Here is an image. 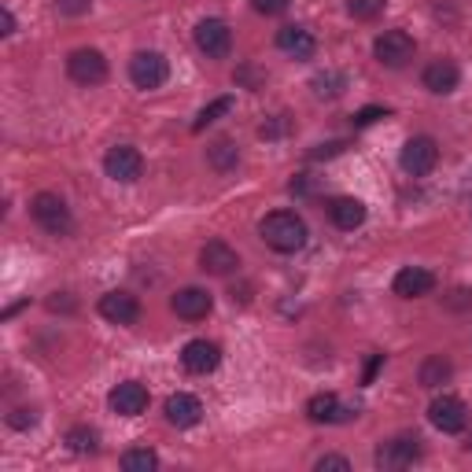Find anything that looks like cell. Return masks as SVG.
<instances>
[{"mask_svg": "<svg viewBox=\"0 0 472 472\" xmlns=\"http://www.w3.org/2000/svg\"><path fill=\"white\" fill-rule=\"evenodd\" d=\"M259 236L273 247V252L292 255V252H300V247L307 244V221L295 211H273V214H266L259 221Z\"/></svg>", "mask_w": 472, "mask_h": 472, "instance_id": "6da1fadb", "label": "cell"}, {"mask_svg": "<svg viewBox=\"0 0 472 472\" xmlns=\"http://www.w3.org/2000/svg\"><path fill=\"white\" fill-rule=\"evenodd\" d=\"M30 214H34V221L44 229V233H52V236H67L70 233V211H67V204L60 200L56 192H37L34 196V204H30Z\"/></svg>", "mask_w": 472, "mask_h": 472, "instance_id": "7a4b0ae2", "label": "cell"}, {"mask_svg": "<svg viewBox=\"0 0 472 472\" xmlns=\"http://www.w3.org/2000/svg\"><path fill=\"white\" fill-rule=\"evenodd\" d=\"M413 52H417V44L406 30H384L377 41H372V56H377V63L391 67V70L406 67L413 60Z\"/></svg>", "mask_w": 472, "mask_h": 472, "instance_id": "3957f363", "label": "cell"}, {"mask_svg": "<svg viewBox=\"0 0 472 472\" xmlns=\"http://www.w3.org/2000/svg\"><path fill=\"white\" fill-rule=\"evenodd\" d=\"M104 170H108V178H111V181H118V185H133V181H140V173H144V159H140L137 148L118 144V148H111V152L104 156Z\"/></svg>", "mask_w": 472, "mask_h": 472, "instance_id": "277c9868", "label": "cell"}, {"mask_svg": "<svg viewBox=\"0 0 472 472\" xmlns=\"http://www.w3.org/2000/svg\"><path fill=\"white\" fill-rule=\"evenodd\" d=\"M130 78H133V85L137 89H159L166 78H170V63H166V56L163 52H137L133 60H130Z\"/></svg>", "mask_w": 472, "mask_h": 472, "instance_id": "5b68a950", "label": "cell"}, {"mask_svg": "<svg viewBox=\"0 0 472 472\" xmlns=\"http://www.w3.org/2000/svg\"><path fill=\"white\" fill-rule=\"evenodd\" d=\"M67 74L78 85H100L108 78V60L96 48H78V52L67 56Z\"/></svg>", "mask_w": 472, "mask_h": 472, "instance_id": "8992f818", "label": "cell"}, {"mask_svg": "<svg viewBox=\"0 0 472 472\" xmlns=\"http://www.w3.org/2000/svg\"><path fill=\"white\" fill-rule=\"evenodd\" d=\"M399 163H403L406 173H413V178H425V173H432L436 163H439V148H436L432 137H410L403 144Z\"/></svg>", "mask_w": 472, "mask_h": 472, "instance_id": "52a82bcc", "label": "cell"}, {"mask_svg": "<svg viewBox=\"0 0 472 472\" xmlns=\"http://www.w3.org/2000/svg\"><path fill=\"white\" fill-rule=\"evenodd\" d=\"M428 420L439 432L458 436L468 425V410L461 399H454V395H439V399H432V406H428Z\"/></svg>", "mask_w": 472, "mask_h": 472, "instance_id": "ba28073f", "label": "cell"}, {"mask_svg": "<svg viewBox=\"0 0 472 472\" xmlns=\"http://www.w3.org/2000/svg\"><path fill=\"white\" fill-rule=\"evenodd\" d=\"M196 44H200L204 56L221 60V56H229V48H233V30L221 19H204L200 27H196Z\"/></svg>", "mask_w": 472, "mask_h": 472, "instance_id": "9c48e42d", "label": "cell"}, {"mask_svg": "<svg viewBox=\"0 0 472 472\" xmlns=\"http://www.w3.org/2000/svg\"><path fill=\"white\" fill-rule=\"evenodd\" d=\"M420 458V439L417 436H399V439H388L380 451H377V465L380 468H410Z\"/></svg>", "mask_w": 472, "mask_h": 472, "instance_id": "30bf717a", "label": "cell"}, {"mask_svg": "<svg viewBox=\"0 0 472 472\" xmlns=\"http://www.w3.org/2000/svg\"><path fill=\"white\" fill-rule=\"evenodd\" d=\"M236 266H240V255L233 252L226 240H207V244L200 247V269L214 273V277H229Z\"/></svg>", "mask_w": 472, "mask_h": 472, "instance_id": "8fae6325", "label": "cell"}, {"mask_svg": "<svg viewBox=\"0 0 472 472\" xmlns=\"http://www.w3.org/2000/svg\"><path fill=\"white\" fill-rule=\"evenodd\" d=\"M218 362H221V351H218V343H211V340H192V343H185V351H181V365L188 372H196V377L214 372Z\"/></svg>", "mask_w": 472, "mask_h": 472, "instance_id": "7c38bea8", "label": "cell"}, {"mask_svg": "<svg viewBox=\"0 0 472 472\" xmlns=\"http://www.w3.org/2000/svg\"><path fill=\"white\" fill-rule=\"evenodd\" d=\"M108 403L118 417H140L148 410V388L137 384V380H126V384H118L111 395H108Z\"/></svg>", "mask_w": 472, "mask_h": 472, "instance_id": "4fadbf2b", "label": "cell"}, {"mask_svg": "<svg viewBox=\"0 0 472 472\" xmlns=\"http://www.w3.org/2000/svg\"><path fill=\"white\" fill-rule=\"evenodd\" d=\"M163 410H166V420L173 428H192V425H200V417H204V403L196 399V395H188V391L170 395Z\"/></svg>", "mask_w": 472, "mask_h": 472, "instance_id": "5bb4252c", "label": "cell"}, {"mask_svg": "<svg viewBox=\"0 0 472 472\" xmlns=\"http://www.w3.org/2000/svg\"><path fill=\"white\" fill-rule=\"evenodd\" d=\"M100 314L111 321V325H133L140 317V303L130 292H108V295H100Z\"/></svg>", "mask_w": 472, "mask_h": 472, "instance_id": "9a60e30c", "label": "cell"}, {"mask_svg": "<svg viewBox=\"0 0 472 472\" xmlns=\"http://www.w3.org/2000/svg\"><path fill=\"white\" fill-rule=\"evenodd\" d=\"M211 307H214V300H211V292H204V288H181V292L170 300V310L178 314V317H185V321L207 317Z\"/></svg>", "mask_w": 472, "mask_h": 472, "instance_id": "2e32d148", "label": "cell"}, {"mask_svg": "<svg viewBox=\"0 0 472 472\" xmlns=\"http://www.w3.org/2000/svg\"><path fill=\"white\" fill-rule=\"evenodd\" d=\"M395 295H403V300H420V295H428L436 288V277L428 269H420V266H406L395 273Z\"/></svg>", "mask_w": 472, "mask_h": 472, "instance_id": "e0dca14e", "label": "cell"}, {"mask_svg": "<svg viewBox=\"0 0 472 472\" xmlns=\"http://www.w3.org/2000/svg\"><path fill=\"white\" fill-rule=\"evenodd\" d=\"M425 89L428 92H436V96H446V92H454L458 89V82H461V70H458V63L454 60H436V63H428L425 67Z\"/></svg>", "mask_w": 472, "mask_h": 472, "instance_id": "ac0fdd59", "label": "cell"}, {"mask_svg": "<svg viewBox=\"0 0 472 472\" xmlns=\"http://www.w3.org/2000/svg\"><path fill=\"white\" fill-rule=\"evenodd\" d=\"M351 413L355 410H347V406H340V399L336 395H314V399L307 403V417L314 420V425H336V420H351Z\"/></svg>", "mask_w": 472, "mask_h": 472, "instance_id": "d6986e66", "label": "cell"}, {"mask_svg": "<svg viewBox=\"0 0 472 472\" xmlns=\"http://www.w3.org/2000/svg\"><path fill=\"white\" fill-rule=\"evenodd\" d=\"M277 48H281L284 56H292V60H310L317 41L303 27H284V30H277Z\"/></svg>", "mask_w": 472, "mask_h": 472, "instance_id": "ffe728a7", "label": "cell"}, {"mask_svg": "<svg viewBox=\"0 0 472 472\" xmlns=\"http://www.w3.org/2000/svg\"><path fill=\"white\" fill-rule=\"evenodd\" d=\"M329 218L340 229H358L365 221V204L355 200V196H336V200L329 204Z\"/></svg>", "mask_w": 472, "mask_h": 472, "instance_id": "44dd1931", "label": "cell"}, {"mask_svg": "<svg viewBox=\"0 0 472 472\" xmlns=\"http://www.w3.org/2000/svg\"><path fill=\"white\" fill-rule=\"evenodd\" d=\"M451 362H446L443 355H432V358H425V365H420V384L425 388H439V384H446L451 380Z\"/></svg>", "mask_w": 472, "mask_h": 472, "instance_id": "7402d4cb", "label": "cell"}, {"mask_svg": "<svg viewBox=\"0 0 472 472\" xmlns=\"http://www.w3.org/2000/svg\"><path fill=\"white\" fill-rule=\"evenodd\" d=\"M122 468H126V472H156L159 468V454L148 451V446H137V451L122 454Z\"/></svg>", "mask_w": 472, "mask_h": 472, "instance_id": "603a6c76", "label": "cell"}, {"mask_svg": "<svg viewBox=\"0 0 472 472\" xmlns=\"http://www.w3.org/2000/svg\"><path fill=\"white\" fill-rule=\"evenodd\" d=\"M229 111H233V96H218L214 104H207L200 115H196V122H192V133H204V130L211 126V122H218L221 115H229Z\"/></svg>", "mask_w": 472, "mask_h": 472, "instance_id": "cb8c5ba5", "label": "cell"}, {"mask_svg": "<svg viewBox=\"0 0 472 472\" xmlns=\"http://www.w3.org/2000/svg\"><path fill=\"white\" fill-rule=\"evenodd\" d=\"M207 159H211L214 170L226 173V170H233V166L240 163V152H236V148H233L229 140H214V144L207 148Z\"/></svg>", "mask_w": 472, "mask_h": 472, "instance_id": "d4e9b609", "label": "cell"}, {"mask_svg": "<svg viewBox=\"0 0 472 472\" xmlns=\"http://www.w3.org/2000/svg\"><path fill=\"white\" fill-rule=\"evenodd\" d=\"M67 443H70V451H78V454H92L96 446H100V436H96V428H70Z\"/></svg>", "mask_w": 472, "mask_h": 472, "instance_id": "484cf974", "label": "cell"}, {"mask_svg": "<svg viewBox=\"0 0 472 472\" xmlns=\"http://www.w3.org/2000/svg\"><path fill=\"white\" fill-rule=\"evenodd\" d=\"M347 12L355 19H377L384 12V0H347Z\"/></svg>", "mask_w": 472, "mask_h": 472, "instance_id": "4316f807", "label": "cell"}, {"mask_svg": "<svg viewBox=\"0 0 472 472\" xmlns=\"http://www.w3.org/2000/svg\"><path fill=\"white\" fill-rule=\"evenodd\" d=\"M310 85H314L317 96H340L343 92V78H340V74H317Z\"/></svg>", "mask_w": 472, "mask_h": 472, "instance_id": "83f0119b", "label": "cell"}, {"mask_svg": "<svg viewBox=\"0 0 472 472\" xmlns=\"http://www.w3.org/2000/svg\"><path fill=\"white\" fill-rule=\"evenodd\" d=\"M314 468H317V472H351V461L340 458V454H325V458H317Z\"/></svg>", "mask_w": 472, "mask_h": 472, "instance_id": "f1b7e54d", "label": "cell"}, {"mask_svg": "<svg viewBox=\"0 0 472 472\" xmlns=\"http://www.w3.org/2000/svg\"><path fill=\"white\" fill-rule=\"evenodd\" d=\"M288 4L292 0H252V8L259 15H281V12H288Z\"/></svg>", "mask_w": 472, "mask_h": 472, "instance_id": "f546056e", "label": "cell"}, {"mask_svg": "<svg viewBox=\"0 0 472 472\" xmlns=\"http://www.w3.org/2000/svg\"><path fill=\"white\" fill-rule=\"evenodd\" d=\"M8 425H12V428H34V425H37V413L27 410V406H22V410H12Z\"/></svg>", "mask_w": 472, "mask_h": 472, "instance_id": "4dcf8cb0", "label": "cell"}, {"mask_svg": "<svg viewBox=\"0 0 472 472\" xmlns=\"http://www.w3.org/2000/svg\"><path fill=\"white\" fill-rule=\"evenodd\" d=\"M60 15H85L92 8V0H56Z\"/></svg>", "mask_w": 472, "mask_h": 472, "instance_id": "1f68e13d", "label": "cell"}, {"mask_svg": "<svg viewBox=\"0 0 472 472\" xmlns=\"http://www.w3.org/2000/svg\"><path fill=\"white\" fill-rule=\"evenodd\" d=\"M380 118H388V108H362L355 115V126H372V122H380Z\"/></svg>", "mask_w": 472, "mask_h": 472, "instance_id": "d6a6232c", "label": "cell"}, {"mask_svg": "<svg viewBox=\"0 0 472 472\" xmlns=\"http://www.w3.org/2000/svg\"><path fill=\"white\" fill-rule=\"evenodd\" d=\"M284 130H288V115H277V122H266L259 133H262V137H281Z\"/></svg>", "mask_w": 472, "mask_h": 472, "instance_id": "836d02e7", "label": "cell"}, {"mask_svg": "<svg viewBox=\"0 0 472 472\" xmlns=\"http://www.w3.org/2000/svg\"><path fill=\"white\" fill-rule=\"evenodd\" d=\"M340 148H343L340 140H332V144H317V148H314V152H310V159H325V156H336V152H340Z\"/></svg>", "mask_w": 472, "mask_h": 472, "instance_id": "e575fe53", "label": "cell"}, {"mask_svg": "<svg viewBox=\"0 0 472 472\" xmlns=\"http://www.w3.org/2000/svg\"><path fill=\"white\" fill-rule=\"evenodd\" d=\"M0 27H4V30H0V34H15V15L4 8V12H0Z\"/></svg>", "mask_w": 472, "mask_h": 472, "instance_id": "d590c367", "label": "cell"}]
</instances>
